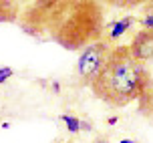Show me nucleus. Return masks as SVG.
Returning <instances> with one entry per match:
<instances>
[{"instance_id": "obj_1", "label": "nucleus", "mask_w": 153, "mask_h": 143, "mask_svg": "<svg viewBox=\"0 0 153 143\" xmlns=\"http://www.w3.org/2000/svg\"><path fill=\"white\" fill-rule=\"evenodd\" d=\"M149 75L145 67L131 57L129 48H115L105 60L99 75L91 81L95 97L107 105L123 107L137 101L149 87Z\"/></svg>"}, {"instance_id": "obj_2", "label": "nucleus", "mask_w": 153, "mask_h": 143, "mask_svg": "<svg viewBox=\"0 0 153 143\" xmlns=\"http://www.w3.org/2000/svg\"><path fill=\"white\" fill-rule=\"evenodd\" d=\"M109 53L111 51L105 42H93L81 53L79 63H76V71H79V77H81L83 85H91V81L99 75V71L103 69Z\"/></svg>"}, {"instance_id": "obj_3", "label": "nucleus", "mask_w": 153, "mask_h": 143, "mask_svg": "<svg viewBox=\"0 0 153 143\" xmlns=\"http://www.w3.org/2000/svg\"><path fill=\"white\" fill-rule=\"evenodd\" d=\"M129 53L137 63H143V60L153 59V30H143V32H139L137 36L133 38V42H131Z\"/></svg>"}, {"instance_id": "obj_4", "label": "nucleus", "mask_w": 153, "mask_h": 143, "mask_svg": "<svg viewBox=\"0 0 153 143\" xmlns=\"http://www.w3.org/2000/svg\"><path fill=\"white\" fill-rule=\"evenodd\" d=\"M131 26H133V16H125V18H121V20L113 22L111 24V30H109V38H111V40L119 38L121 34H125Z\"/></svg>"}, {"instance_id": "obj_5", "label": "nucleus", "mask_w": 153, "mask_h": 143, "mask_svg": "<svg viewBox=\"0 0 153 143\" xmlns=\"http://www.w3.org/2000/svg\"><path fill=\"white\" fill-rule=\"evenodd\" d=\"M139 101H141V111L149 117H153V83H149V87L139 97Z\"/></svg>"}, {"instance_id": "obj_6", "label": "nucleus", "mask_w": 153, "mask_h": 143, "mask_svg": "<svg viewBox=\"0 0 153 143\" xmlns=\"http://www.w3.org/2000/svg\"><path fill=\"white\" fill-rule=\"evenodd\" d=\"M61 119H62V123L67 125V129H69L71 133H79V131H81V119H79V117H75V115H62Z\"/></svg>"}, {"instance_id": "obj_7", "label": "nucleus", "mask_w": 153, "mask_h": 143, "mask_svg": "<svg viewBox=\"0 0 153 143\" xmlns=\"http://www.w3.org/2000/svg\"><path fill=\"white\" fill-rule=\"evenodd\" d=\"M12 75H14V71H12L10 67H2L0 69V83H6Z\"/></svg>"}, {"instance_id": "obj_8", "label": "nucleus", "mask_w": 153, "mask_h": 143, "mask_svg": "<svg viewBox=\"0 0 153 143\" xmlns=\"http://www.w3.org/2000/svg\"><path fill=\"white\" fill-rule=\"evenodd\" d=\"M143 26H145L147 30H153V14H147L145 18H143Z\"/></svg>"}, {"instance_id": "obj_9", "label": "nucleus", "mask_w": 153, "mask_h": 143, "mask_svg": "<svg viewBox=\"0 0 153 143\" xmlns=\"http://www.w3.org/2000/svg\"><path fill=\"white\" fill-rule=\"evenodd\" d=\"M107 123H109V125H115V123H117V117H109Z\"/></svg>"}, {"instance_id": "obj_10", "label": "nucleus", "mask_w": 153, "mask_h": 143, "mask_svg": "<svg viewBox=\"0 0 153 143\" xmlns=\"http://www.w3.org/2000/svg\"><path fill=\"white\" fill-rule=\"evenodd\" d=\"M119 143H137V141H133V139H121Z\"/></svg>"}, {"instance_id": "obj_11", "label": "nucleus", "mask_w": 153, "mask_h": 143, "mask_svg": "<svg viewBox=\"0 0 153 143\" xmlns=\"http://www.w3.org/2000/svg\"><path fill=\"white\" fill-rule=\"evenodd\" d=\"M97 143H107V141H97Z\"/></svg>"}]
</instances>
